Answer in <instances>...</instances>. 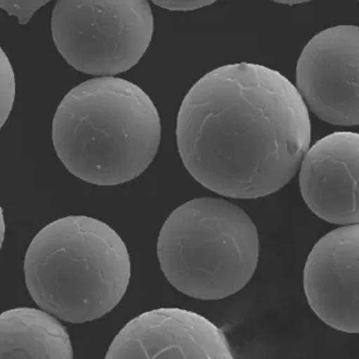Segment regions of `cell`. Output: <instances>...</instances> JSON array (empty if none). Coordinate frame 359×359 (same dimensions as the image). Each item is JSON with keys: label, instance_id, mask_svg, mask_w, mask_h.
<instances>
[{"label": "cell", "instance_id": "1", "mask_svg": "<svg viewBox=\"0 0 359 359\" xmlns=\"http://www.w3.org/2000/svg\"><path fill=\"white\" fill-rule=\"evenodd\" d=\"M309 110L293 83L255 63L219 67L180 107L177 143L189 175L211 192L256 199L283 189L311 147Z\"/></svg>", "mask_w": 359, "mask_h": 359}, {"label": "cell", "instance_id": "2", "mask_svg": "<svg viewBox=\"0 0 359 359\" xmlns=\"http://www.w3.org/2000/svg\"><path fill=\"white\" fill-rule=\"evenodd\" d=\"M51 135L71 175L114 187L140 177L153 163L161 144V117L149 95L134 83L96 78L63 97Z\"/></svg>", "mask_w": 359, "mask_h": 359}, {"label": "cell", "instance_id": "3", "mask_svg": "<svg viewBox=\"0 0 359 359\" xmlns=\"http://www.w3.org/2000/svg\"><path fill=\"white\" fill-rule=\"evenodd\" d=\"M25 284L39 309L60 320H97L121 302L131 278L129 252L98 219L68 216L41 229L25 258Z\"/></svg>", "mask_w": 359, "mask_h": 359}, {"label": "cell", "instance_id": "4", "mask_svg": "<svg viewBox=\"0 0 359 359\" xmlns=\"http://www.w3.org/2000/svg\"><path fill=\"white\" fill-rule=\"evenodd\" d=\"M157 255L165 277L177 291L201 301H219L252 279L259 260V236L240 207L202 197L168 217Z\"/></svg>", "mask_w": 359, "mask_h": 359}, {"label": "cell", "instance_id": "5", "mask_svg": "<svg viewBox=\"0 0 359 359\" xmlns=\"http://www.w3.org/2000/svg\"><path fill=\"white\" fill-rule=\"evenodd\" d=\"M59 54L90 76H117L136 66L151 45L154 15L146 0H60L51 15Z\"/></svg>", "mask_w": 359, "mask_h": 359}, {"label": "cell", "instance_id": "6", "mask_svg": "<svg viewBox=\"0 0 359 359\" xmlns=\"http://www.w3.org/2000/svg\"><path fill=\"white\" fill-rule=\"evenodd\" d=\"M359 29L337 25L307 43L297 61V90L307 109L333 126H358Z\"/></svg>", "mask_w": 359, "mask_h": 359}, {"label": "cell", "instance_id": "7", "mask_svg": "<svg viewBox=\"0 0 359 359\" xmlns=\"http://www.w3.org/2000/svg\"><path fill=\"white\" fill-rule=\"evenodd\" d=\"M224 331L194 311L159 309L132 319L114 337L107 359H232Z\"/></svg>", "mask_w": 359, "mask_h": 359}, {"label": "cell", "instance_id": "8", "mask_svg": "<svg viewBox=\"0 0 359 359\" xmlns=\"http://www.w3.org/2000/svg\"><path fill=\"white\" fill-rule=\"evenodd\" d=\"M359 226L331 231L316 243L304 269L313 313L335 330L358 333Z\"/></svg>", "mask_w": 359, "mask_h": 359}, {"label": "cell", "instance_id": "9", "mask_svg": "<svg viewBox=\"0 0 359 359\" xmlns=\"http://www.w3.org/2000/svg\"><path fill=\"white\" fill-rule=\"evenodd\" d=\"M359 135L334 132L309 147L299 171L304 202L329 224L350 226L359 221Z\"/></svg>", "mask_w": 359, "mask_h": 359}, {"label": "cell", "instance_id": "10", "mask_svg": "<svg viewBox=\"0 0 359 359\" xmlns=\"http://www.w3.org/2000/svg\"><path fill=\"white\" fill-rule=\"evenodd\" d=\"M0 358L72 359V344L56 316L43 309H10L0 316Z\"/></svg>", "mask_w": 359, "mask_h": 359}, {"label": "cell", "instance_id": "11", "mask_svg": "<svg viewBox=\"0 0 359 359\" xmlns=\"http://www.w3.org/2000/svg\"><path fill=\"white\" fill-rule=\"evenodd\" d=\"M0 126H4L15 104V76L13 66L3 49L0 50Z\"/></svg>", "mask_w": 359, "mask_h": 359}, {"label": "cell", "instance_id": "12", "mask_svg": "<svg viewBox=\"0 0 359 359\" xmlns=\"http://www.w3.org/2000/svg\"><path fill=\"white\" fill-rule=\"evenodd\" d=\"M48 3L47 0H1L0 7L13 17L19 19L20 25H25L37 10Z\"/></svg>", "mask_w": 359, "mask_h": 359}, {"label": "cell", "instance_id": "13", "mask_svg": "<svg viewBox=\"0 0 359 359\" xmlns=\"http://www.w3.org/2000/svg\"><path fill=\"white\" fill-rule=\"evenodd\" d=\"M155 5L171 11H192L212 5V0H155Z\"/></svg>", "mask_w": 359, "mask_h": 359}, {"label": "cell", "instance_id": "14", "mask_svg": "<svg viewBox=\"0 0 359 359\" xmlns=\"http://www.w3.org/2000/svg\"><path fill=\"white\" fill-rule=\"evenodd\" d=\"M5 238V222H4L3 209H1V243L4 242Z\"/></svg>", "mask_w": 359, "mask_h": 359}, {"label": "cell", "instance_id": "15", "mask_svg": "<svg viewBox=\"0 0 359 359\" xmlns=\"http://www.w3.org/2000/svg\"><path fill=\"white\" fill-rule=\"evenodd\" d=\"M277 3L283 4V5H301L306 1H277Z\"/></svg>", "mask_w": 359, "mask_h": 359}]
</instances>
